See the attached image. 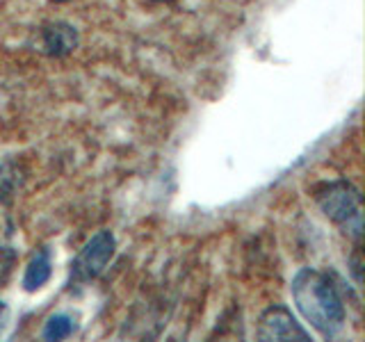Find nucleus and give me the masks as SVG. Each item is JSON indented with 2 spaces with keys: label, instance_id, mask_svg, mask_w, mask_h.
<instances>
[{
  "label": "nucleus",
  "instance_id": "obj_1",
  "mask_svg": "<svg viewBox=\"0 0 365 342\" xmlns=\"http://www.w3.org/2000/svg\"><path fill=\"white\" fill-rule=\"evenodd\" d=\"M292 301L299 315L311 324L319 336L334 338L345 326L347 311L345 301L324 271L302 267L290 283Z\"/></svg>",
  "mask_w": 365,
  "mask_h": 342
},
{
  "label": "nucleus",
  "instance_id": "obj_2",
  "mask_svg": "<svg viewBox=\"0 0 365 342\" xmlns=\"http://www.w3.org/2000/svg\"><path fill=\"white\" fill-rule=\"evenodd\" d=\"M315 201L319 210L324 212L327 219H331L347 237L361 242L363 235V199L361 192L351 185L349 180H334L324 182L315 192Z\"/></svg>",
  "mask_w": 365,
  "mask_h": 342
},
{
  "label": "nucleus",
  "instance_id": "obj_3",
  "mask_svg": "<svg viewBox=\"0 0 365 342\" xmlns=\"http://www.w3.org/2000/svg\"><path fill=\"white\" fill-rule=\"evenodd\" d=\"M114 249H117V239H114L112 231L103 228V231L94 233L73 258L71 279L76 283H87L91 279L101 276L103 269L108 267V262L114 256Z\"/></svg>",
  "mask_w": 365,
  "mask_h": 342
},
{
  "label": "nucleus",
  "instance_id": "obj_4",
  "mask_svg": "<svg viewBox=\"0 0 365 342\" xmlns=\"http://www.w3.org/2000/svg\"><path fill=\"white\" fill-rule=\"evenodd\" d=\"M258 340L262 342H274V340H281V342H308L311 336L308 331L297 322V317L288 311L285 306L274 304L269 308H265L258 319V331H256Z\"/></svg>",
  "mask_w": 365,
  "mask_h": 342
},
{
  "label": "nucleus",
  "instance_id": "obj_5",
  "mask_svg": "<svg viewBox=\"0 0 365 342\" xmlns=\"http://www.w3.org/2000/svg\"><path fill=\"white\" fill-rule=\"evenodd\" d=\"M78 43H80L78 30L71 23L53 21V23H46L41 28V48L46 55L64 57L68 53H73L78 48Z\"/></svg>",
  "mask_w": 365,
  "mask_h": 342
},
{
  "label": "nucleus",
  "instance_id": "obj_6",
  "mask_svg": "<svg viewBox=\"0 0 365 342\" xmlns=\"http://www.w3.org/2000/svg\"><path fill=\"white\" fill-rule=\"evenodd\" d=\"M53 274V260H51V251L48 249H41L37 254L32 256V260L28 262L26 274H23V288L28 292H34L43 288L48 283Z\"/></svg>",
  "mask_w": 365,
  "mask_h": 342
},
{
  "label": "nucleus",
  "instance_id": "obj_7",
  "mask_svg": "<svg viewBox=\"0 0 365 342\" xmlns=\"http://www.w3.org/2000/svg\"><path fill=\"white\" fill-rule=\"evenodd\" d=\"M73 317L66 315V313H55L46 319L43 324V331H41V338L43 340H64L73 333Z\"/></svg>",
  "mask_w": 365,
  "mask_h": 342
},
{
  "label": "nucleus",
  "instance_id": "obj_8",
  "mask_svg": "<svg viewBox=\"0 0 365 342\" xmlns=\"http://www.w3.org/2000/svg\"><path fill=\"white\" fill-rule=\"evenodd\" d=\"M9 317H11L9 306H7L5 301H0V338L5 336V331H7V326H9Z\"/></svg>",
  "mask_w": 365,
  "mask_h": 342
},
{
  "label": "nucleus",
  "instance_id": "obj_9",
  "mask_svg": "<svg viewBox=\"0 0 365 342\" xmlns=\"http://www.w3.org/2000/svg\"><path fill=\"white\" fill-rule=\"evenodd\" d=\"M351 271L356 283H361V247H356V251H354V256H351Z\"/></svg>",
  "mask_w": 365,
  "mask_h": 342
},
{
  "label": "nucleus",
  "instance_id": "obj_10",
  "mask_svg": "<svg viewBox=\"0 0 365 342\" xmlns=\"http://www.w3.org/2000/svg\"><path fill=\"white\" fill-rule=\"evenodd\" d=\"M9 228V217H7V212L3 210V205H0V237H3V233Z\"/></svg>",
  "mask_w": 365,
  "mask_h": 342
},
{
  "label": "nucleus",
  "instance_id": "obj_11",
  "mask_svg": "<svg viewBox=\"0 0 365 342\" xmlns=\"http://www.w3.org/2000/svg\"><path fill=\"white\" fill-rule=\"evenodd\" d=\"M51 3H57V5H64V3H73V0H51Z\"/></svg>",
  "mask_w": 365,
  "mask_h": 342
},
{
  "label": "nucleus",
  "instance_id": "obj_12",
  "mask_svg": "<svg viewBox=\"0 0 365 342\" xmlns=\"http://www.w3.org/2000/svg\"><path fill=\"white\" fill-rule=\"evenodd\" d=\"M148 3H171V0H148Z\"/></svg>",
  "mask_w": 365,
  "mask_h": 342
}]
</instances>
